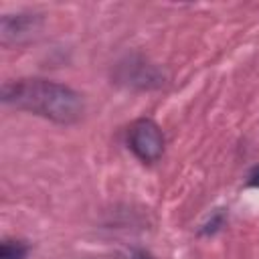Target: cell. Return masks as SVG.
I'll use <instances>...</instances> for the list:
<instances>
[{
	"mask_svg": "<svg viewBox=\"0 0 259 259\" xmlns=\"http://www.w3.org/2000/svg\"><path fill=\"white\" fill-rule=\"evenodd\" d=\"M2 101L61 125L77 123L85 113V101L73 87L40 77L4 83Z\"/></svg>",
	"mask_w": 259,
	"mask_h": 259,
	"instance_id": "obj_1",
	"label": "cell"
},
{
	"mask_svg": "<svg viewBox=\"0 0 259 259\" xmlns=\"http://www.w3.org/2000/svg\"><path fill=\"white\" fill-rule=\"evenodd\" d=\"M30 247L18 239H4L0 245V259H26Z\"/></svg>",
	"mask_w": 259,
	"mask_h": 259,
	"instance_id": "obj_4",
	"label": "cell"
},
{
	"mask_svg": "<svg viewBox=\"0 0 259 259\" xmlns=\"http://www.w3.org/2000/svg\"><path fill=\"white\" fill-rule=\"evenodd\" d=\"M247 186L259 188V166H255V168L249 172V176H247Z\"/></svg>",
	"mask_w": 259,
	"mask_h": 259,
	"instance_id": "obj_5",
	"label": "cell"
},
{
	"mask_svg": "<svg viewBox=\"0 0 259 259\" xmlns=\"http://www.w3.org/2000/svg\"><path fill=\"white\" fill-rule=\"evenodd\" d=\"M40 16L30 14V12H18V14H4L0 22V38L2 45H16L22 42L24 38L32 36V32L38 30Z\"/></svg>",
	"mask_w": 259,
	"mask_h": 259,
	"instance_id": "obj_3",
	"label": "cell"
},
{
	"mask_svg": "<svg viewBox=\"0 0 259 259\" xmlns=\"http://www.w3.org/2000/svg\"><path fill=\"white\" fill-rule=\"evenodd\" d=\"M127 259H156V257L150 255V253L144 251V249H132L130 255H127Z\"/></svg>",
	"mask_w": 259,
	"mask_h": 259,
	"instance_id": "obj_6",
	"label": "cell"
},
{
	"mask_svg": "<svg viewBox=\"0 0 259 259\" xmlns=\"http://www.w3.org/2000/svg\"><path fill=\"white\" fill-rule=\"evenodd\" d=\"M164 132L162 127L150 119L140 117L130 123L127 127V148L134 152V156L144 164H154L164 154Z\"/></svg>",
	"mask_w": 259,
	"mask_h": 259,
	"instance_id": "obj_2",
	"label": "cell"
}]
</instances>
